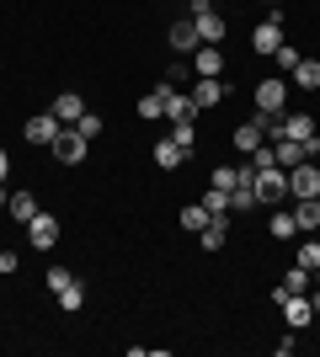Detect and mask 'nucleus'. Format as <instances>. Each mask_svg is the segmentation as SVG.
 <instances>
[{
    "mask_svg": "<svg viewBox=\"0 0 320 357\" xmlns=\"http://www.w3.org/2000/svg\"><path fill=\"white\" fill-rule=\"evenodd\" d=\"M251 192H257V203L277 208V203L289 197V171H283V165H267V171H251Z\"/></svg>",
    "mask_w": 320,
    "mask_h": 357,
    "instance_id": "nucleus-1",
    "label": "nucleus"
},
{
    "mask_svg": "<svg viewBox=\"0 0 320 357\" xmlns=\"http://www.w3.org/2000/svg\"><path fill=\"white\" fill-rule=\"evenodd\" d=\"M48 155H54L59 165H70V171H75V165L91 155V139L80 134V128H59V134H54V144H48Z\"/></svg>",
    "mask_w": 320,
    "mask_h": 357,
    "instance_id": "nucleus-2",
    "label": "nucleus"
},
{
    "mask_svg": "<svg viewBox=\"0 0 320 357\" xmlns=\"http://www.w3.org/2000/svg\"><path fill=\"white\" fill-rule=\"evenodd\" d=\"M283 43H289V32H283V11L261 16L257 27H251V48H257V54H267V59H273V54H277Z\"/></svg>",
    "mask_w": 320,
    "mask_h": 357,
    "instance_id": "nucleus-3",
    "label": "nucleus"
},
{
    "mask_svg": "<svg viewBox=\"0 0 320 357\" xmlns=\"http://www.w3.org/2000/svg\"><path fill=\"white\" fill-rule=\"evenodd\" d=\"M59 219H54V213H32V224H27V240H32V251H54V245H59Z\"/></svg>",
    "mask_w": 320,
    "mask_h": 357,
    "instance_id": "nucleus-4",
    "label": "nucleus"
},
{
    "mask_svg": "<svg viewBox=\"0 0 320 357\" xmlns=\"http://www.w3.org/2000/svg\"><path fill=\"white\" fill-rule=\"evenodd\" d=\"M192 75H198V80H219V75H224V54H219V43H198V48H192Z\"/></svg>",
    "mask_w": 320,
    "mask_h": 357,
    "instance_id": "nucleus-5",
    "label": "nucleus"
},
{
    "mask_svg": "<svg viewBox=\"0 0 320 357\" xmlns=\"http://www.w3.org/2000/svg\"><path fill=\"white\" fill-rule=\"evenodd\" d=\"M289 192L294 197H320V165L315 160H305V165L289 171Z\"/></svg>",
    "mask_w": 320,
    "mask_h": 357,
    "instance_id": "nucleus-6",
    "label": "nucleus"
},
{
    "mask_svg": "<svg viewBox=\"0 0 320 357\" xmlns=\"http://www.w3.org/2000/svg\"><path fill=\"white\" fill-rule=\"evenodd\" d=\"M283 102H289V80H257V112H283Z\"/></svg>",
    "mask_w": 320,
    "mask_h": 357,
    "instance_id": "nucleus-7",
    "label": "nucleus"
},
{
    "mask_svg": "<svg viewBox=\"0 0 320 357\" xmlns=\"http://www.w3.org/2000/svg\"><path fill=\"white\" fill-rule=\"evenodd\" d=\"M59 128H64V123L54 118V112H32L22 134H27V144H43V149H48V144H54V134H59Z\"/></svg>",
    "mask_w": 320,
    "mask_h": 357,
    "instance_id": "nucleus-8",
    "label": "nucleus"
},
{
    "mask_svg": "<svg viewBox=\"0 0 320 357\" xmlns=\"http://www.w3.org/2000/svg\"><path fill=\"white\" fill-rule=\"evenodd\" d=\"M48 112H54V118H59L64 128H75V123L86 118V102H80V91H59V96H54V107H48Z\"/></svg>",
    "mask_w": 320,
    "mask_h": 357,
    "instance_id": "nucleus-9",
    "label": "nucleus"
},
{
    "mask_svg": "<svg viewBox=\"0 0 320 357\" xmlns=\"http://www.w3.org/2000/svg\"><path fill=\"white\" fill-rule=\"evenodd\" d=\"M166 38H171V48H176V54H192V48L203 43V38H198V22H192V16L171 22V32H166Z\"/></svg>",
    "mask_w": 320,
    "mask_h": 357,
    "instance_id": "nucleus-10",
    "label": "nucleus"
},
{
    "mask_svg": "<svg viewBox=\"0 0 320 357\" xmlns=\"http://www.w3.org/2000/svg\"><path fill=\"white\" fill-rule=\"evenodd\" d=\"M224 245H229V213H213V219L208 224H203V251H224Z\"/></svg>",
    "mask_w": 320,
    "mask_h": 357,
    "instance_id": "nucleus-11",
    "label": "nucleus"
},
{
    "mask_svg": "<svg viewBox=\"0 0 320 357\" xmlns=\"http://www.w3.org/2000/svg\"><path fill=\"white\" fill-rule=\"evenodd\" d=\"M166 123H198V102L182 96V91H171L166 96Z\"/></svg>",
    "mask_w": 320,
    "mask_h": 357,
    "instance_id": "nucleus-12",
    "label": "nucleus"
},
{
    "mask_svg": "<svg viewBox=\"0 0 320 357\" xmlns=\"http://www.w3.org/2000/svg\"><path fill=\"white\" fill-rule=\"evenodd\" d=\"M283 139L310 144V139H315V118H310V112H283Z\"/></svg>",
    "mask_w": 320,
    "mask_h": 357,
    "instance_id": "nucleus-13",
    "label": "nucleus"
},
{
    "mask_svg": "<svg viewBox=\"0 0 320 357\" xmlns=\"http://www.w3.org/2000/svg\"><path fill=\"white\" fill-rule=\"evenodd\" d=\"M166 96H171V86H155V91H144V96H139V118H144V123L166 118Z\"/></svg>",
    "mask_w": 320,
    "mask_h": 357,
    "instance_id": "nucleus-14",
    "label": "nucleus"
},
{
    "mask_svg": "<svg viewBox=\"0 0 320 357\" xmlns=\"http://www.w3.org/2000/svg\"><path fill=\"white\" fill-rule=\"evenodd\" d=\"M182 160H187V149L176 144L171 134H166V139H155V165H160V171H176Z\"/></svg>",
    "mask_w": 320,
    "mask_h": 357,
    "instance_id": "nucleus-15",
    "label": "nucleus"
},
{
    "mask_svg": "<svg viewBox=\"0 0 320 357\" xmlns=\"http://www.w3.org/2000/svg\"><path fill=\"white\" fill-rule=\"evenodd\" d=\"M6 213H11V219L22 224V229H27V224H32V213H38V197H32V192H11V197H6Z\"/></svg>",
    "mask_w": 320,
    "mask_h": 357,
    "instance_id": "nucleus-16",
    "label": "nucleus"
},
{
    "mask_svg": "<svg viewBox=\"0 0 320 357\" xmlns=\"http://www.w3.org/2000/svg\"><path fill=\"white\" fill-rule=\"evenodd\" d=\"M187 96L198 102V112H208V107H219V102H224V86H219V80H198V86L187 91Z\"/></svg>",
    "mask_w": 320,
    "mask_h": 357,
    "instance_id": "nucleus-17",
    "label": "nucleus"
},
{
    "mask_svg": "<svg viewBox=\"0 0 320 357\" xmlns=\"http://www.w3.org/2000/svg\"><path fill=\"white\" fill-rule=\"evenodd\" d=\"M277 288H283V294H310V288H315V272L294 261V267H289V278H283V283H277Z\"/></svg>",
    "mask_w": 320,
    "mask_h": 357,
    "instance_id": "nucleus-18",
    "label": "nucleus"
},
{
    "mask_svg": "<svg viewBox=\"0 0 320 357\" xmlns=\"http://www.w3.org/2000/svg\"><path fill=\"white\" fill-rule=\"evenodd\" d=\"M294 86L299 91H320V59H299L294 64Z\"/></svg>",
    "mask_w": 320,
    "mask_h": 357,
    "instance_id": "nucleus-19",
    "label": "nucleus"
},
{
    "mask_svg": "<svg viewBox=\"0 0 320 357\" xmlns=\"http://www.w3.org/2000/svg\"><path fill=\"white\" fill-rule=\"evenodd\" d=\"M251 123L261 128V139H267V144H277V139H283V112H257Z\"/></svg>",
    "mask_w": 320,
    "mask_h": 357,
    "instance_id": "nucleus-20",
    "label": "nucleus"
},
{
    "mask_svg": "<svg viewBox=\"0 0 320 357\" xmlns=\"http://www.w3.org/2000/svg\"><path fill=\"white\" fill-rule=\"evenodd\" d=\"M267 235L273 240H294L299 235V219H294V213H273V219H267Z\"/></svg>",
    "mask_w": 320,
    "mask_h": 357,
    "instance_id": "nucleus-21",
    "label": "nucleus"
},
{
    "mask_svg": "<svg viewBox=\"0 0 320 357\" xmlns=\"http://www.w3.org/2000/svg\"><path fill=\"white\" fill-rule=\"evenodd\" d=\"M251 208H257V192H251V181L229 187V213H251Z\"/></svg>",
    "mask_w": 320,
    "mask_h": 357,
    "instance_id": "nucleus-22",
    "label": "nucleus"
},
{
    "mask_svg": "<svg viewBox=\"0 0 320 357\" xmlns=\"http://www.w3.org/2000/svg\"><path fill=\"white\" fill-rule=\"evenodd\" d=\"M299 229H320V197H299Z\"/></svg>",
    "mask_w": 320,
    "mask_h": 357,
    "instance_id": "nucleus-23",
    "label": "nucleus"
},
{
    "mask_svg": "<svg viewBox=\"0 0 320 357\" xmlns=\"http://www.w3.org/2000/svg\"><path fill=\"white\" fill-rule=\"evenodd\" d=\"M208 219H213V213L203 208V203H187V208H182V229H192V235H203V224H208Z\"/></svg>",
    "mask_w": 320,
    "mask_h": 357,
    "instance_id": "nucleus-24",
    "label": "nucleus"
},
{
    "mask_svg": "<svg viewBox=\"0 0 320 357\" xmlns=\"http://www.w3.org/2000/svg\"><path fill=\"white\" fill-rule=\"evenodd\" d=\"M257 144H267V139H261V128H257V123H241V128H235V149H245V155H251Z\"/></svg>",
    "mask_w": 320,
    "mask_h": 357,
    "instance_id": "nucleus-25",
    "label": "nucleus"
},
{
    "mask_svg": "<svg viewBox=\"0 0 320 357\" xmlns=\"http://www.w3.org/2000/svg\"><path fill=\"white\" fill-rule=\"evenodd\" d=\"M171 139H176V144L192 155V144H198V123H171Z\"/></svg>",
    "mask_w": 320,
    "mask_h": 357,
    "instance_id": "nucleus-26",
    "label": "nucleus"
},
{
    "mask_svg": "<svg viewBox=\"0 0 320 357\" xmlns=\"http://www.w3.org/2000/svg\"><path fill=\"white\" fill-rule=\"evenodd\" d=\"M80 304H86V288H80V283H70V288H59V310H70V314H75V310H80Z\"/></svg>",
    "mask_w": 320,
    "mask_h": 357,
    "instance_id": "nucleus-27",
    "label": "nucleus"
},
{
    "mask_svg": "<svg viewBox=\"0 0 320 357\" xmlns=\"http://www.w3.org/2000/svg\"><path fill=\"white\" fill-rule=\"evenodd\" d=\"M203 208L208 213H229V192L224 187H208V192H203Z\"/></svg>",
    "mask_w": 320,
    "mask_h": 357,
    "instance_id": "nucleus-28",
    "label": "nucleus"
},
{
    "mask_svg": "<svg viewBox=\"0 0 320 357\" xmlns=\"http://www.w3.org/2000/svg\"><path fill=\"white\" fill-rule=\"evenodd\" d=\"M273 59H277V70H283V75H294V64L305 59V54H299V48H294V43H283V48H277V54H273Z\"/></svg>",
    "mask_w": 320,
    "mask_h": 357,
    "instance_id": "nucleus-29",
    "label": "nucleus"
},
{
    "mask_svg": "<svg viewBox=\"0 0 320 357\" xmlns=\"http://www.w3.org/2000/svg\"><path fill=\"white\" fill-rule=\"evenodd\" d=\"M294 261H299V267H310V272H315V267H320V240H305V245H299V256H294Z\"/></svg>",
    "mask_w": 320,
    "mask_h": 357,
    "instance_id": "nucleus-30",
    "label": "nucleus"
},
{
    "mask_svg": "<svg viewBox=\"0 0 320 357\" xmlns=\"http://www.w3.org/2000/svg\"><path fill=\"white\" fill-rule=\"evenodd\" d=\"M75 128H80V134H86V139H102V134H107V123L96 118V112H86V118H80Z\"/></svg>",
    "mask_w": 320,
    "mask_h": 357,
    "instance_id": "nucleus-31",
    "label": "nucleus"
},
{
    "mask_svg": "<svg viewBox=\"0 0 320 357\" xmlns=\"http://www.w3.org/2000/svg\"><path fill=\"white\" fill-rule=\"evenodd\" d=\"M43 283L54 288V294H59V288H70L75 278H70V267H48V278H43Z\"/></svg>",
    "mask_w": 320,
    "mask_h": 357,
    "instance_id": "nucleus-32",
    "label": "nucleus"
},
{
    "mask_svg": "<svg viewBox=\"0 0 320 357\" xmlns=\"http://www.w3.org/2000/svg\"><path fill=\"white\" fill-rule=\"evenodd\" d=\"M16 272V251H0V278H11Z\"/></svg>",
    "mask_w": 320,
    "mask_h": 357,
    "instance_id": "nucleus-33",
    "label": "nucleus"
},
{
    "mask_svg": "<svg viewBox=\"0 0 320 357\" xmlns=\"http://www.w3.org/2000/svg\"><path fill=\"white\" fill-rule=\"evenodd\" d=\"M6 171H11V155H6V144H0V181H6Z\"/></svg>",
    "mask_w": 320,
    "mask_h": 357,
    "instance_id": "nucleus-34",
    "label": "nucleus"
},
{
    "mask_svg": "<svg viewBox=\"0 0 320 357\" xmlns=\"http://www.w3.org/2000/svg\"><path fill=\"white\" fill-rule=\"evenodd\" d=\"M6 197H11V192H6V181H0V213H6Z\"/></svg>",
    "mask_w": 320,
    "mask_h": 357,
    "instance_id": "nucleus-35",
    "label": "nucleus"
},
{
    "mask_svg": "<svg viewBox=\"0 0 320 357\" xmlns=\"http://www.w3.org/2000/svg\"><path fill=\"white\" fill-rule=\"evenodd\" d=\"M310 304H315V314H320V288H315V294H310Z\"/></svg>",
    "mask_w": 320,
    "mask_h": 357,
    "instance_id": "nucleus-36",
    "label": "nucleus"
},
{
    "mask_svg": "<svg viewBox=\"0 0 320 357\" xmlns=\"http://www.w3.org/2000/svg\"><path fill=\"white\" fill-rule=\"evenodd\" d=\"M315 288H320V267H315Z\"/></svg>",
    "mask_w": 320,
    "mask_h": 357,
    "instance_id": "nucleus-37",
    "label": "nucleus"
},
{
    "mask_svg": "<svg viewBox=\"0 0 320 357\" xmlns=\"http://www.w3.org/2000/svg\"><path fill=\"white\" fill-rule=\"evenodd\" d=\"M267 6H273V11H277V0H267Z\"/></svg>",
    "mask_w": 320,
    "mask_h": 357,
    "instance_id": "nucleus-38",
    "label": "nucleus"
}]
</instances>
